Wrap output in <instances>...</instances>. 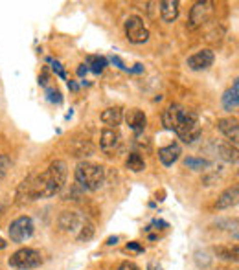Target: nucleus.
<instances>
[{"mask_svg": "<svg viewBox=\"0 0 239 270\" xmlns=\"http://www.w3.org/2000/svg\"><path fill=\"white\" fill-rule=\"evenodd\" d=\"M180 155H182V147L177 142L158 149V160H160L162 165H165V167H171V165L180 158Z\"/></svg>", "mask_w": 239, "mask_h": 270, "instance_id": "ddd939ff", "label": "nucleus"}, {"mask_svg": "<svg viewBox=\"0 0 239 270\" xmlns=\"http://www.w3.org/2000/svg\"><path fill=\"white\" fill-rule=\"evenodd\" d=\"M158 9H160V17L164 22H175L179 18L180 13V4L177 0H162L158 2Z\"/></svg>", "mask_w": 239, "mask_h": 270, "instance_id": "a211bd4d", "label": "nucleus"}, {"mask_svg": "<svg viewBox=\"0 0 239 270\" xmlns=\"http://www.w3.org/2000/svg\"><path fill=\"white\" fill-rule=\"evenodd\" d=\"M237 199H239V188L234 184V186H230V188H226L225 191L221 193L213 206H216V210H228V208H234L237 204Z\"/></svg>", "mask_w": 239, "mask_h": 270, "instance_id": "dca6fc26", "label": "nucleus"}, {"mask_svg": "<svg viewBox=\"0 0 239 270\" xmlns=\"http://www.w3.org/2000/svg\"><path fill=\"white\" fill-rule=\"evenodd\" d=\"M8 248V241L4 237H0V250H6Z\"/></svg>", "mask_w": 239, "mask_h": 270, "instance_id": "e433bc0d", "label": "nucleus"}, {"mask_svg": "<svg viewBox=\"0 0 239 270\" xmlns=\"http://www.w3.org/2000/svg\"><path fill=\"white\" fill-rule=\"evenodd\" d=\"M9 169H11V158H9L8 153H2V155H0V184L4 182L6 175L9 173Z\"/></svg>", "mask_w": 239, "mask_h": 270, "instance_id": "a878e982", "label": "nucleus"}, {"mask_svg": "<svg viewBox=\"0 0 239 270\" xmlns=\"http://www.w3.org/2000/svg\"><path fill=\"white\" fill-rule=\"evenodd\" d=\"M175 134H177L179 140H182L184 143L197 142L199 138H201V134H202L201 121H199L197 112L186 109L182 119H180V124L177 125V129H175Z\"/></svg>", "mask_w": 239, "mask_h": 270, "instance_id": "7ed1b4c3", "label": "nucleus"}, {"mask_svg": "<svg viewBox=\"0 0 239 270\" xmlns=\"http://www.w3.org/2000/svg\"><path fill=\"white\" fill-rule=\"evenodd\" d=\"M85 219H87V217H81V215H79V213H78V211L64 210V211H61L59 219H57V226H59V228L63 230L64 234H74V235H78L79 228H81V226H83Z\"/></svg>", "mask_w": 239, "mask_h": 270, "instance_id": "6e6552de", "label": "nucleus"}, {"mask_svg": "<svg viewBox=\"0 0 239 270\" xmlns=\"http://www.w3.org/2000/svg\"><path fill=\"white\" fill-rule=\"evenodd\" d=\"M217 129H219L221 133L225 134L226 142L237 147L239 121H237V118H235V116H226V118H219V119H217Z\"/></svg>", "mask_w": 239, "mask_h": 270, "instance_id": "9d476101", "label": "nucleus"}, {"mask_svg": "<svg viewBox=\"0 0 239 270\" xmlns=\"http://www.w3.org/2000/svg\"><path fill=\"white\" fill-rule=\"evenodd\" d=\"M44 92H46V100L52 101V103H57V105H59L61 101H63V96H61V92L57 90V88H54V87H46V88H44Z\"/></svg>", "mask_w": 239, "mask_h": 270, "instance_id": "bb28decb", "label": "nucleus"}, {"mask_svg": "<svg viewBox=\"0 0 239 270\" xmlns=\"http://www.w3.org/2000/svg\"><path fill=\"white\" fill-rule=\"evenodd\" d=\"M39 85H41L42 88L50 87V73H48V70H42L41 76H39Z\"/></svg>", "mask_w": 239, "mask_h": 270, "instance_id": "c756f323", "label": "nucleus"}, {"mask_svg": "<svg viewBox=\"0 0 239 270\" xmlns=\"http://www.w3.org/2000/svg\"><path fill=\"white\" fill-rule=\"evenodd\" d=\"M165 230V228H170V223H165V220L162 219H153V223L149 226H146V230Z\"/></svg>", "mask_w": 239, "mask_h": 270, "instance_id": "c85d7f7f", "label": "nucleus"}, {"mask_svg": "<svg viewBox=\"0 0 239 270\" xmlns=\"http://www.w3.org/2000/svg\"><path fill=\"white\" fill-rule=\"evenodd\" d=\"M119 140H122V136H119V133L116 129H109V127L103 129L100 136V149L109 155V153H112L119 145Z\"/></svg>", "mask_w": 239, "mask_h": 270, "instance_id": "2eb2a0df", "label": "nucleus"}, {"mask_svg": "<svg viewBox=\"0 0 239 270\" xmlns=\"http://www.w3.org/2000/svg\"><path fill=\"white\" fill-rule=\"evenodd\" d=\"M116 270H142V268L133 261H124V263H119V266Z\"/></svg>", "mask_w": 239, "mask_h": 270, "instance_id": "2f4dec72", "label": "nucleus"}, {"mask_svg": "<svg viewBox=\"0 0 239 270\" xmlns=\"http://www.w3.org/2000/svg\"><path fill=\"white\" fill-rule=\"evenodd\" d=\"M100 119L107 125L109 129H116L122 121H124V109L122 107H109L100 114Z\"/></svg>", "mask_w": 239, "mask_h": 270, "instance_id": "6ab92c4d", "label": "nucleus"}, {"mask_svg": "<svg viewBox=\"0 0 239 270\" xmlns=\"http://www.w3.org/2000/svg\"><path fill=\"white\" fill-rule=\"evenodd\" d=\"M184 112H186V107L179 105V103H171V105L162 112V125H164L165 131H173L175 133V129L180 124Z\"/></svg>", "mask_w": 239, "mask_h": 270, "instance_id": "9b49d317", "label": "nucleus"}, {"mask_svg": "<svg viewBox=\"0 0 239 270\" xmlns=\"http://www.w3.org/2000/svg\"><path fill=\"white\" fill-rule=\"evenodd\" d=\"M94 234H96V228H94V225H92L88 219H85V223H83V226L79 228L76 239H78V243H87V241H90V239L94 237Z\"/></svg>", "mask_w": 239, "mask_h": 270, "instance_id": "b1692460", "label": "nucleus"}, {"mask_svg": "<svg viewBox=\"0 0 239 270\" xmlns=\"http://www.w3.org/2000/svg\"><path fill=\"white\" fill-rule=\"evenodd\" d=\"M48 63H52V70H54V73L57 76V78H61V79H66V72H64V68H63V64L59 63V61H54L52 57H48Z\"/></svg>", "mask_w": 239, "mask_h": 270, "instance_id": "cd10ccee", "label": "nucleus"}, {"mask_svg": "<svg viewBox=\"0 0 239 270\" xmlns=\"http://www.w3.org/2000/svg\"><path fill=\"white\" fill-rule=\"evenodd\" d=\"M68 177V165L64 160H54L48 169L35 175L33 180V201L39 199H52L63 191Z\"/></svg>", "mask_w": 239, "mask_h": 270, "instance_id": "f257e3e1", "label": "nucleus"}, {"mask_svg": "<svg viewBox=\"0 0 239 270\" xmlns=\"http://www.w3.org/2000/svg\"><path fill=\"white\" fill-rule=\"evenodd\" d=\"M37 173H30L17 188V204H28L33 202V180Z\"/></svg>", "mask_w": 239, "mask_h": 270, "instance_id": "f3484780", "label": "nucleus"}, {"mask_svg": "<svg viewBox=\"0 0 239 270\" xmlns=\"http://www.w3.org/2000/svg\"><path fill=\"white\" fill-rule=\"evenodd\" d=\"M147 270H164L158 261H149L147 263Z\"/></svg>", "mask_w": 239, "mask_h": 270, "instance_id": "72a5a7b5", "label": "nucleus"}, {"mask_svg": "<svg viewBox=\"0 0 239 270\" xmlns=\"http://www.w3.org/2000/svg\"><path fill=\"white\" fill-rule=\"evenodd\" d=\"M66 85H68V88H70V90H74V92H76V90H78V85H76V83H74V81H68V83H66Z\"/></svg>", "mask_w": 239, "mask_h": 270, "instance_id": "4c0bfd02", "label": "nucleus"}, {"mask_svg": "<svg viewBox=\"0 0 239 270\" xmlns=\"http://www.w3.org/2000/svg\"><path fill=\"white\" fill-rule=\"evenodd\" d=\"M213 6L216 4L210 2V0H199V2H195L192 6V9H189V20H188L189 30H197L202 24H206L211 18V15H213V11H216Z\"/></svg>", "mask_w": 239, "mask_h": 270, "instance_id": "0eeeda50", "label": "nucleus"}, {"mask_svg": "<svg viewBox=\"0 0 239 270\" xmlns=\"http://www.w3.org/2000/svg\"><path fill=\"white\" fill-rule=\"evenodd\" d=\"M125 167L131 173H142V171H146V160H144V156L138 151H133L127 156V160H125Z\"/></svg>", "mask_w": 239, "mask_h": 270, "instance_id": "412c9836", "label": "nucleus"}, {"mask_svg": "<svg viewBox=\"0 0 239 270\" xmlns=\"http://www.w3.org/2000/svg\"><path fill=\"white\" fill-rule=\"evenodd\" d=\"M118 241H119V237H118V235H114V237H109V239H107V244H109V247H112V244H116Z\"/></svg>", "mask_w": 239, "mask_h": 270, "instance_id": "c9c22d12", "label": "nucleus"}, {"mask_svg": "<svg viewBox=\"0 0 239 270\" xmlns=\"http://www.w3.org/2000/svg\"><path fill=\"white\" fill-rule=\"evenodd\" d=\"M221 105H223V109H225L226 112L237 110V107H239V81L237 79H234L232 87L226 88L225 94L221 96Z\"/></svg>", "mask_w": 239, "mask_h": 270, "instance_id": "4468645a", "label": "nucleus"}, {"mask_svg": "<svg viewBox=\"0 0 239 270\" xmlns=\"http://www.w3.org/2000/svg\"><path fill=\"white\" fill-rule=\"evenodd\" d=\"M33 232H35V225L30 215H20L15 220H11V225L8 228V235L11 239V243L22 244L28 239H32Z\"/></svg>", "mask_w": 239, "mask_h": 270, "instance_id": "39448f33", "label": "nucleus"}, {"mask_svg": "<svg viewBox=\"0 0 239 270\" xmlns=\"http://www.w3.org/2000/svg\"><path fill=\"white\" fill-rule=\"evenodd\" d=\"M124 30L127 41L133 42V44H144V42L149 41V30L144 24V18L138 17V15H131V17L125 18Z\"/></svg>", "mask_w": 239, "mask_h": 270, "instance_id": "423d86ee", "label": "nucleus"}, {"mask_svg": "<svg viewBox=\"0 0 239 270\" xmlns=\"http://www.w3.org/2000/svg\"><path fill=\"white\" fill-rule=\"evenodd\" d=\"M124 119L127 121V125L133 129L134 133H142L144 129L147 127V116L142 109H138V107H133V109H129L124 112Z\"/></svg>", "mask_w": 239, "mask_h": 270, "instance_id": "f8f14e48", "label": "nucleus"}, {"mask_svg": "<svg viewBox=\"0 0 239 270\" xmlns=\"http://www.w3.org/2000/svg\"><path fill=\"white\" fill-rule=\"evenodd\" d=\"M125 248H127V250H133V252H138V254H144V252H146V248H144L142 244L138 243V241H131V243L125 244Z\"/></svg>", "mask_w": 239, "mask_h": 270, "instance_id": "7c9ffc66", "label": "nucleus"}, {"mask_svg": "<svg viewBox=\"0 0 239 270\" xmlns=\"http://www.w3.org/2000/svg\"><path fill=\"white\" fill-rule=\"evenodd\" d=\"M213 254L223 261H234L237 263V244H216Z\"/></svg>", "mask_w": 239, "mask_h": 270, "instance_id": "aec40b11", "label": "nucleus"}, {"mask_svg": "<svg viewBox=\"0 0 239 270\" xmlns=\"http://www.w3.org/2000/svg\"><path fill=\"white\" fill-rule=\"evenodd\" d=\"M216 61V54L210 50V48H202V50L195 52L192 54L186 59V64H188V68L193 70V72H202V70H208L213 64Z\"/></svg>", "mask_w": 239, "mask_h": 270, "instance_id": "1a4fd4ad", "label": "nucleus"}, {"mask_svg": "<svg viewBox=\"0 0 239 270\" xmlns=\"http://www.w3.org/2000/svg\"><path fill=\"white\" fill-rule=\"evenodd\" d=\"M87 72H88V68L85 66V63L79 64V66H78V76H79V78H85V76H87Z\"/></svg>", "mask_w": 239, "mask_h": 270, "instance_id": "f704fd0d", "label": "nucleus"}, {"mask_svg": "<svg viewBox=\"0 0 239 270\" xmlns=\"http://www.w3.org/2000/svg\"><path fill=\"white\" fill-rule=\"evenodd\" d=\"M184 167H188L192 171H202L210 167V162L204 160V158H199V156H186L184 158Z\"/></svg>", "mask_w": 239, "mask_h": 270, "instance_id": "393cba45", "label": "nucleus"}, {"mask_svg": "<svg viewBox=\"0 0 239 270\" xmlns=\"http://www.w3.org/2000/svg\"><path fill=\"white\" fill-rule=\"evenodd\" d=\"M0 215H2V213H0Z\"/></svg>", "mask_w": 239, "mask_h": 270, "instance_id": "ea45409f", "label": "nucleus"}, {"mask_svg": "<svg viewBox=\"0 0 239 270\" xmlns=\"http://www.w3.org/2000/svg\"><path fill=\"white\" fill-rule=\"evenodd\" d=\"M107 63H109V61H107V57H103V55H88L85 66H87L88 70H92L94 73H101L105 70Z\"/></svg>", "mask_w": 239, "mask_h": 270, "instance_id": "4be33fe9", "label": "nucleus"}, {"mask_svg": "<svg viewBox=\"0 0 239 270\" xmlns=\"http://www.w3.org/2000/svg\"><path fill=\"white\" fill-rule=\"evenodd\" d=\"M0 213H2V204H0Z\"/></svg>", "mask_w": 239, "mask_h": 270, "instance_id": "58836bf2", "label": "nucleus"}, {"mask_svg": "<svg viewBox=\"0 0 239 270\" xmlns=\"http://www.w3.org/2000/svg\"><path fill=\"white\" fill-rule=\"evenodd\" d=\"M219 151H221V156H223V160H226L228 164H237V147L235 145L225 142L219 145Z\"/></svg>", "mask_w": 239, "mask_h": 270, "instance_id": "5701e85b", "label": "nucleus"}, {"mask_svg": "<svg viewBox=\"0 0 239 270\" xmlns=\"http://www.w3.org/2000/svg\"><path fill=\"white\" fill-rule=\"evenodd\" d=\"M110 61H112V63H114L116 66H118V68L125 70V72H131V68H129V66H125V63H124L122 59H119L118 55H112V57H110Z\"/></svg>", "mask_w": 239, "mask_h": 270, "instance_id": "473e14b6", "label": "nucleus"}, {"mask_svg": "<svg viewBox=\"0 0 239 270\" xmlns=\"http://www.w3.org/2000/svg\"><path fill=\"white\" fill-rule=\"evenodd\" d=\"M8 265L15 270H33L42 265V254L35 248L24 247L18 248L8 257Z\"/></svg>", "mask_w": 239, "mask_h": 270, "instance_id": "20e7f679", "label": "nucleus"}, {"mask_svg": "<svg viewBox=\"0 0 239 270\" xmlns=\"http://www.w3.org/2000/svg\"><path fill=\"white\" fill-rule=\"evenodd\" d=\"M76 186L87 191H100L105 184V167L92 162H79L74 169Z\"/></svg>", "mask_w": 239, "mask_h": 270, "instance_id": "f03ea898", "label": "nucleus"}]
</instances>
